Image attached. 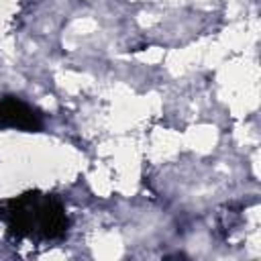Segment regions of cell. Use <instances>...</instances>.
Wrapping results in <instances>:
<instances>
[{
    "label": "cell",
    "instance_id": "6da1fadb",
    "mask_svg": "<svg viewBox=\"0 0 261 261\" xmlns=\"http://www.w3.org/2000/svg\"><path fill=\"white\" fill-rule=\"evenodd\" d=\"M0 122L18 126V128H35L39 124L37 114L27 104H22L20 100H14V98L0 102Z\"/></svg>",
    "mask_w": 261,
    "mask_h": 261
}]
</instances>
